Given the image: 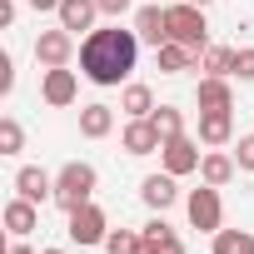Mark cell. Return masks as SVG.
Here are the masks:
<instances>
[{
  "label": "cell",
  "mask_w": 254,
  "mask_h": 254,
  "mask_svg": "<svg viewBox=\"0 0 254 254\" xmlns=\"http://www.w3.org/2000/svg\"><path fill=\"white\" fill-rule=\"evenodd\" d=\"M135 60H140V35L135 30H120V25L90 30L85 45H80V75L95 80V85H105V90L120 85V80H130Z\"/></svg>",
  "instance_id": "obj_1"
},
{
  "label": "cell",
  "mask_w": 254,
  "mask_h": 254,
  "mask_svg": "<svg viewBox=\"0 0 254 254\" xmlns=\"http://www.w3.org/2000/svg\"><path fill=\"white\" fill-rule=\"evenodd\" d=\"M95 165H85V160H70L60 175H55V204L70 214V209H80V204H90V194H95Z\"/></svg>",
  "instance_id": "obj_2"
},
{
  "label": "cell",
  "mask_w": 254,
  "mask_h": 254,
  "mask_svg": "<svg viewBox=\"0 0 254 254\" xmlns=\"http://www.w3.org/2000/svg\"><path fill=\"white\" fill-rule=\"evenodd\" d=\"M170 15V40L190 45V50H204L209 45V20H204V5H194V0H180V5H165Z\"/></svg>",
  "instance_id": "obj_3"
},
{
  "label": "cell",
  "mask_w": 254,
  "mask_h": 254,
  "mask_svg": "<svg viewBox=\"0 0 254 254\" xmlns=\"http://www.w3.org/2000/svg\"><path fill=\"white\" fill-rule=\"evenodd\" d=\"M185 209H190V224H194V229H204V234H219L224 204H219V190H214V185H199V190H190Z\"/></svg>",
  "instance_id": "obj_4"
},
{
  "label": "cell",
  "mask_w": 254,
  "mask_h": 254,
  "mask_svg": "<svg viewBox=\"0 0 254 254\" xmlns=\"http://www.w3.org/2000/svg\"><path fill=\"white\" fill-rule=\"evenodd\" d=\"M65 234H70L75 244H105V234H110V219H105V209H100V204H80V209H70V224H65Z\"/></svg>",
  "instance_id": "obj_5"
},
{
  "label": "cell",
  "mask_w": 254,
  "mask_h": 254,
  "mask_svg": "<svg viewBox=\"0 0 254 254\" xmlns=\"http://www.w3.org/2000/svg\"><path fill=\"white\" fill-rule=\"evenodd\" d=\"M70 55H75V35H70L65 25H55V30H40V40H35V65H40V70L70 65Z\"/></svg>",
  "instance_id": "obj_6"
},
{
  "label": "cell",
  "mask_w": 254,
  "mask_h": 254,
  "mask_svg": "<svg viewBox=\"0 0 254 254\" xmlns=\"http://www.w3.org/2000/svg\"><path fill=\"white\" fill-rule=\"evenodd\" d=\"M160 160H165V170L180 180V175H194L204 155H199V145H194L190 135H175V140H165V145H160Z\"/></svg>",
  "instance_id": "obj_7"
},
{
  "label": "cell",
  "mask_w": 254,
  "mask_h": 254,
  "mask_svg": "<svg viewBox=\"0 0 254 254\" xmlns=\"http://www.w3.org/2000/svg\"><path fill=\"white\" fill-rule=\"evenodd\" d=\"M40 95H45V105H55V110L75 105V95H80V85H75V70H65V65L45 70V80H40Z\"/></svg>",
  "instance_id": "obj_8"
},
{
  "label": "cell",
  "mask_w": 254,
  "mask_h": 254,
  "mask_svg": "<svg viewBox=\"0 0 254 254\" xmlns=\"http://www.w3.org/2000/svg\"><path fill=\"white\" fill-rule=\"evenodd\" d=\"M120 145L130 150V155H155V150L165 145V135L155 130V120H130V125H125V135H120Z\"/></svg>",
  "instance_id": "obj_9"
},
{
  "label": "cell",
  "mask_w": 254,
  "mask_h": 254,
  "mask_svg": "<svg viewBox=\"0 0 254 254\" xmlns=\"http://www.w3.org/2000/svg\"><path fill=\"white\" fill-rule=\"evenodd\" d=\"M135 35L160 50V45L170 40V15H165L160 5H140V10H135Z\"/></svg>",
  "instance_id": "obj_10"
},
{
  "label": "cell",
  "mask_w": 254,
  "mask_h": 254,
  "mask_svg": "<svg viewBox=\"0 0 254 254\" xmlns=\"http://www.w3.org/2000/svg\"><path fill=\"white\" fill-rule=\"evenodd\" d=\"M15 194L30 199V204H45V199H55V180H50L40 165H25V170L15 175Z\"/></svg>",
  "instance_id": "obj_11"
},
{
  "label": "cell",
  "mask_w": 254,
  "mask_h": 254,
  "mask_svg": "<svg viewBox=\"0 0 254 254\" xmlns=\"http://www.w3.org/2000/svg\"><path fill=\"white\" fill-rule=\"evenodd\" d=\"M229 135H234V115L229 110H199V145L219 150V145H229Z\"/></svg>",
  "instance_id": "obj_12"
},
{
  "label": "cell",
  "mask_w": 254,
  "mask_h": 254,
  "mask_svg": "<svg viewBox=\"0 0 254 254\" xmlns=\"http://www.w3.org/2000/svg\"><path fill=\"white\" fill-rule=\"evenodd\" d=\"M140 199L155 209V214H165L175 199H180V190H175V175L165 170V175H145V185H140Z\"/></svg>",
  "instance_id": "obj_13"
},
{
  "label": "cell",
  "mask_w": 254,
  "mask_h": 254,
  "mask_svg": "<svg viewBox=\"0 0 254 254\" xmlns=\"http://www.w3.org/2000/svg\"><path fill=\"white\" fill-rule=\"evenodd\" d=\"M140 234H145V254H185V239L165 224V214H155Z\"/></svg>",
  "instance_id": "obj_14"
},
{
  "label": "cell",
  "mask_w": 254,
  "mask_h": 254,
  "mask_svg": "<svg viewBox=\"0 0 254 254\" xmlns=\"http://www.w3.org/2000/svg\"><path fill=\"white\" fill-rule=\"evenodd\" d=\"M194 100H199V110H234V90H229L224 75H204L199 90H194Z\"/></svg>",
  "instance_id": "obj_15"
},
{
  "label": "cell",
  "mask_w": 254,
  "mask_h": 254,
  "mask_svg": "<svg viewBox=\"0 0 254 254\" xmlns=\"http://www.w3.org/2000/svg\"><path fill=\"white\" fill-rule=\"evenodd\" d=\"M60 25L75 35V30H90L95 25V15H100V0H60Z\"/></svg>",
  "instance_id": "obj_16"
},
{
  "label": "cell",
  "mask_w": 254,
  "mask_h": 254,
  "mask_svg": "<svg viewBox=\"0 0 254 254\" xmlns=\"http://www.w3.org/2000/svg\"><path fill=\"white\" fill-rule=\"evenodd\" d=\"M234 170H239V165H234V155H224V150H209V155L199 160V180L214 185V190H224V185L234 180Z\"/></svg>",
  "instance_id": "obj_17"
},
{
  "label": "cell",
  "mask_w": 254,
  "mask_h": 254,
  "mask_svg": "<svg viewBox=\"0 0 254 254\" xmlns=\"http://www.w3.org/2000/svg\"><path fill=\"white\" fill-rule=\"evenodd\" d=\"M5 229H10L15 239H25L30 229H40V209H35L30 199H20V194H15V199L5 204Z\"/></svg>",
  "instance_id": "obj_18"
},
{
  "label": "cell",
  "mask_w": 254,
  "mask_h": 254,
  "mask_svg": "<svg viewBox=\"0 0 254 254\" xmlns=\"http://www.w3.org/2000/svg\"><path fill=\"white\" fill-rule=\"evenodd\" d=\"M115 130V110L110 105H80V135L85 140H105Z\"/></svg>",
  "instance_id": "obj_19"
},
{
  "label": "cell",
  "mask_w": 254,
  "mask_h": 254,
  "mask_svg": "<svg viewBox=\"0 0 254 254\" xmlns=\"http://www.w3.org/2000/svg\"><path fill=\"white\" fill-rule=\"evenodd\" d=\"M155 60H160L165 75H185V70L199 60V50H190V45H180V40H165V45L155 50Z\"/></svg>",
  "instance_id": "obj_20"
},
{
  "label": "cell",
  "mask_w": 254,
  "mask_h": 254,
  "mask_svg": "<svg viewBox=\"0 0 254 254\" xmlns=\"http://www.w3.org/2000/svg\"><path fill=\"white\" fill-rule=\"evenodd\" d=\"M120 110L130 115V120H150V115H155V90H150V85H125Z\"/></svg>",
  "instance_id": "obj_21"
},
{
  "label": "cell",
  "mask_w": 254,
  "mask_h": 254,
  "mask_svg": "<svg viewBox=\"0 0 254 254\" xmlns=\"http://www.w3.org/2000/svg\"><path fill=\"white\" fill-rule=\"evenodd\" d=\"M199 70L204 75H229L234 70V50L229 45H204L199 50Z\"/></svg>",
  "instance_id": "obj_22"
},
{
  "label": "cell",
  "mask_w": 254,
  "mask_h": 254,
  "mask_svg": "<svg viewBox=\"0 0 254 254\" xmlns=\"http://www.w3.org/2000/svg\"><path fill=\"white\" fill-rule=\"evenodd\" d=\"M214 254H254V234L249 229H219L214 234Z\"/></svg>",
  "instance_id": "obj_23"
},
{
  "label": "cell",
  "mask_w": 254,
  "mask_h": 254,
  "mask_svg": "<svg viewBox=\"0 0 254 254\" xmlns=\"http://www.w3.org/2000/svg\"><path fill=\"white\" fill-rule=\"evenodd\" d=\"M105 249H110V254H145V234H135V229H110V234H105Z\"/></svg>",
  "instance_id": "obj_24"
},
{
  "label": "cell",
  "mask_w": 254,
  "mask_h": 254,
  "mask_svg": "<svg viewBox=\"0 0 254 254\" xmlns=\"http://www.w3.org/2000/svg\"><path fill=\"white\" fill-rule=\"evenodd\" d=\"M150 120H155V130H160L165 140H175V135H185V115H180L175 105H160V110H155Z\"/></svg>",
  "instance_id": "obj_25"
},
{
  "label": "cell",
  "mask_w": 254,
  "mask_h": 254,
  "mask_svg": "<svg viewBox=\"0 0 254 254\" xmlns=\"http://www.w3.org/2000/svg\"><path fill=\"white\" fill-rule=\"evenodd\" d=\"M25 150V130H20V120H0V155H20Z\"/></svg>",
  "instance_id": "obj_26"
},
{
  "label": "cell",
  "mask_w": 254,
  "mask_h": 254,
  "mask_svg": "<svg viewBox=\"0 0 254 254\" xmlns=\"http://www.w3.org/2000/svg\"><path fill=\"white\" fill-rule=\"evenodd\" d=\"M229 75H239V80H254V45L234 50V70H229Z\"/></svg>",
  "instance_id": "obj_27"
},
{
  "label": "cell",
  "mask_w": 254,
  "mask_h": 254,
  "mask_svg": "<svg viewBox=\"0 0 254 254\" xmlns=\"http://www.w3.org/2000/svg\"><path fill=\"white\" fill-rule=\"evenodd\" d=\"M234 165L254 175V135H239V145H234Z\"/></svg>",
  "instance_id": "obj_28"
},
{
  "label": "cell",
  "mask_w": 254,
  "mask_h": 254,
  "mask_svg": "<svg viewBox=\"0 0 254 254\" xmlns=\"http://www.w3.org/2000/svg\"><path fill=\"white\" fill-rule=\"evenodd\" d=\"M15 90V65H10V55H0V95H10Z\"/></svg>",
  "instance_id": "obj_29"
},
{
  "label": "cell",
  "mask_w": 254,
  "mask_h": 254,
  "mask_svg": "<svg viewBox=\"0 0 254 254\" xmlns=\"http://www.w3.org/2000/svg\"><path fill=\"white\" fill-rule=\"evenodd\" d=\"M125 10H130V0H100V15H115L120 20Z\"/></svg>",
  "instance_id": "obj_30"
},
{
  "label": "cell",
  "mask_w": 254,
  "mask_h": 254,
  "mask_svg": "<svg viewBox=\"0 0 254 254\" xmlns=\"http://www.w3.org/2000/svg\"><path fill=\"white\" fill-rule=\"evenodd\" d=\"M0 25H5V30L15 25V0H0Z\"/></svg>",
  "instance_id": "obj_31"
},
{
  "label": "cell",
  "mask_w": 254,
  "mask_h": 254,
  "mask_svg": "<svg viewBox=\"0 0 254 254\" xmlns=\"http://www.w3.org/2000/svg\"><path fill=\"white\" fill-rule=\"evenodd\" d=\"M30 10H60V0H25Z\"/></svg>",
  "instance_id": "obj_32"
},
{
  "label": "cell",
  "mask_w": 254,
  "mask_h": 254,
  "mask_svg": "<svg viewBox=\"0 0 254 254\" xmlns=\"http://www.w3.org/2000/svg\"><path fill=\"white\" fill-rule=\"evenodd\" d=\"M5 254H35V249H30V244H25V239H15V244H10V249H5Z\"/></svg>",
  "instance_id": "obj_33"
},
{
  "label": "cell",
  "mask_w": 254,
  "mask_h": 254,
  "mask_svg": "<svg viewBox=\"0 0 254 254\" xmlns=\"http://www.w3.org/2000/svg\"><path fill=\"white\" fill-rule=\"evenodd\" d=\"M40 254H65V249H40Z\"/></svg>",
  "instance_id": "obj_34"
},
{
  "label": "cell",
  "mask_w": 254,
  "mask_h": 254,
  "mask_svg": "<svg viewBox=\"0 0 254 254\" xmlns=\"http://www.w3.org/2000/svg\"><path fill=\"white\" fill-rule=\"evenodd\" d=\"M194 5H209V0H194Z\"/></svg>",
  "instance_id": "obj_35"
}]
</instances>
